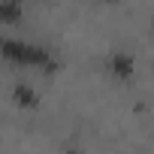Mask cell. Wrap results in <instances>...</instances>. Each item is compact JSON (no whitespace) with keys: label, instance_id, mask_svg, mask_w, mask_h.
Returning <instances> with one entry per match:
<instances>
[{"label":"cell","instance_id":"3","mask_svg":"<svg viewBox=\"0 0 154 154\" xmlns=\"http://www.w3.org/2000/svg\"><path fill=\"white\" fill-rule=\"evenodd\" d=\"M12 97H15V103H18V106H24V109H33V106H39V97H36V91H33L30 85H24V82H18V85L12 88Z\"/></svg>","mask_w":154,"mask_h":154},{"label":"cell","instance_id":"4","mask_svg":"<svg viewBox=\"0 0 154 154\" xmlns=\"http://www.w3.org/2000/svg\"><path fill=\"white\" fill-rule=\"evenodd\" d=\"M0 21H3V24H18L21 21L18 0H0Z\"/></svg>","mask_w":154,"mask_h":154},{"label":"cell","instance_id":"5","mask_svg":"<svg viewBox=\"0 0 154 154\" xmlns=\"http://www.w3.org/2000/svg\"><path fill=\"white\" fill-rule=\"evenodd\" d=\"M109 3H115V0H109Z\"/></svg>","mask_w":154,"mask_h":154},{"label":"cell","instance_id":"1","mask_svg":"<svg viewBox=\"0 0 154 154\" xmlns=\"http://www.w3.org/2000/svg\"><path fill=\"white\" fill-rule=\"evenodd\" d=\"M0 57H6L9 63H21V66H36V69H57V57L36 42H24V39H12V36H0Z\"/></svg>","mask_w":154,"mask_h":154},{"label":"cell","instance_id":"2","mask_svg":"<svg viewBox=\"0 0 154 154\" xmlns=\"http://www.w3.org/2000/svg\"><path fill=\"white\" fill-rule=\"evenodd\" d=\"M106 66H109V72L115 75V79H130L133 69H136V66H133V57H130V54H121V51L112 54V57L106 60Z\"/></svg>","mask_w":154,"mask_h":154}]
</instances>
